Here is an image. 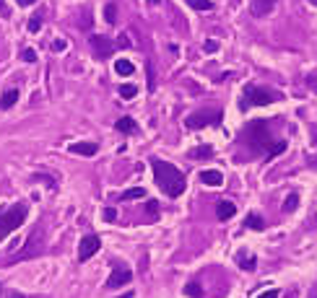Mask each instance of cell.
<instances>
[{
    "label": "cell",
    "mask_w": 317,
    "mask_h": 298,
    "mask_svg": "<svg viewBox=\"0 0 317 298\" xmlns=\"http://www.w3.org/2000/svg\"><path fill=\"white\" fill-rule=\"evenodd\" d=\"M151 169H154L156 184L161 187V192L166 197H179V194L187 189V179L174 164L161 161V158H151Z\"/></svg>",
    "instance_id": "obj_1"
},
{
    "label": "cell",
    "mask_w": 317,
    "mask_h": 298,
    "mask_svg": "<svg viewBox=\"0 0 317 298\" xmlns=\"http://www.w3.org/2000/svg\"><path fill=\"white\" fill-rule=\"evenodd\" d=\"M26 215H29V205L26 202H16V205H10L8 210L0 213V241H3L8 234H13L16 228L24 226Z\"/></svg>",
    "instance_id": "obj_2"
},
{
    "label": "cell",
    "mask_w": 317,
    "mask_h": 298,
    "mask_svg": "<svg viewBox=\"0 0 317 298\" xmlns=\"http://www.w3.org/2000/svg\"><path fill=\"white\" fill-rule=\"evenodd\" d=\"M278 101V94L273 91H265V88H257L255 83H247L244 86V94H242V101L239 107L242 109H250V107H265V104H273Z\"/></svg>",
    "instance_id": "obj_3"
},
{
    "label": "cell",
    "mask_w": 317,
    "mask_h": 298,
    "mask_svg": "<svg viewBox=\"0 0 317 298\" xmlns=\"http://www.w3.org/2000/svg\"><path fill=\"white\" fill-rule=\"evenodd\" d=\"M99 249H101V238L96 234H86L78 244V262H88Z\"/></svg>",
    "instance_id": "obj_4"
},
{
    "label": "cell",
    "mask_w": 317,
    "mask_h": 298,
    "mask_svg": "<svg viewBox=\"0 0 317 298\" xmlns=\"http://www.w3.org/2000/svg\"><path fill=\"white\" fill-rule=\"evenodd\" d=\"M221 122V112H195L187 117V127L190 130H200L208 124H219Z\"/></svg>",
    "instance_id": "obj_5"
},
{
    "label": "cell",
    "mask_w": 317,
    "mask_h": 298,
    "mask_svg": "<svg viewBox=\"0 0 317 298\" xmlns=\"http://www.w3.org/2000/svg\"><path fill=\"white\" fill-rule=\"evenodd\" d=\"M88 44H91L96 60H107V57L115 52V42H112L109 37H101V34H94V37L88 39Z\"/></svg>",
    "instance_id": "obj_6"
},
{
    "label": "cell",
    "mask_w": 317,
    "mask_h": 298,
    "mask_svg": "<svg viewBox=\"0 0 317 298\" xmlns=\"http://www.w3.org/2000/svg\"><path fill=\"white\" fill-rule=\"evenodd\" d=\"M130 280H133L130 267H125V265H115V270H112V275L107 278V285H104V288H120V285H128Z\"/></svg>",
    "instance_id": "obj_7"
},
{
    "label": "cell",
    "mask_w": 317,
    "mask_h": 298,
    "mask_svg": "<svg viewBox=\"0 0 317 298\" xmlns=\"http://www.w3.org/2000/svg\"><path fill=\"white\" fill-rule=\"evenodd\" d=\"M200 181H203V184H208V187H221L224 177H221V171H216V169H206V171H200Z\"/></svg>",
    "instance_id": "obj_8"
},
{
    "label": "cell",
    "mask_w": 317,
    "mask_h": 298,
    "mask_svg": "<svg viewBox=\"0 0 317 298\" xmlns=\"http://www.w3.org/2000/svg\"><path fill=\"white\" fill-rule=\"evenodd\" d=\"M71 153H76V156H96V151H99V145L96 143H88V140H83V143H73L71 148H68Z\"/></svg>",
    "instance_id": "obj_9"
},
{
    "label": "cell",
    "mask_w": 317,
    "mask_h": 298,
    "mask_svg": "<svg viewBox=\"0 0 317 298\" xmlns=\"http://www.w3.org/2000/svg\"><path fill=\"white\" fill-rule=\"evenodd\" d=\"M234 213H237V205H234V202H229V200H221V202H219L216 215L221 218V221H229V218H234Z\"/></svg>",
    "instance_id": "obj_10"
},
{
    "label": "cell",
    "mask_w": 317,
    "mask_h": 298,
    "mask_svg": "<svg viewBox=\"0 0 317 298\" xmlns=\"http://www.w3.org/2000/svg\"><path fill=\"white\" fill-rule=\"evenodd\" d=\"M276 3H278V0H255V3H252V13L255 16H265V13H270V10L276 8Z\"/></svg>",
    "instance_id": "obj_11"
},
{
    "label": "cell",
    "mask_w": 317,
    "mask_h": 298,
    "mask_svg": "<svg viewBox=\"0 0 317 298\" xmlns=\"http://www.w3.org/2000/svg\"><path fill=\"white\" fill-rule=\"evenodd\" d=\"M37 244H42V231L31 234V236H29V244H26V246H37ZM31 254H37V251H34V249H26V251H21V254H16L13 259L18 262V259H26V257H31Z\"/></svg>",
    "instance_id": "obj_12"
},
{
    "label": "cell",
    "mask_w": 317,
    "mask_h": 298,
    "mask_svg": "<svg viewBox=\"0 0 317 298\" xmlns=\"http://www.w3.org/2000/svg\"><path fill=\"white\" fill-rule=\"evenodd\" d=\"M237 262L247 270V272H252V270H257V259H255V254H247V251H239L237 254Z\"/></svg>",
    "instance_id": "obj_13"
},
{
    "label": "cell",
    "mask_w": 317,
    "mask_h": 298,
    "mask_svg": "<svg viewBox=\"0 0 317 298\" xmlns=\"http://www.w3.org/2000/svg\"><path fill=\"white\" fill-rule=\"evenodd\" d=\"M18 101V91L16 88H8L5 94H3V99H0V109H10Z\"/></svg>",
    "instance_id": "obj_14"
},
{
    "label": "cell",
    "mask_w": 317,
    "mask_h": 298,
    "mask_svg": "<svg viewBox=\"0 0 317 298\" xmlns=\"http://www.w3.org/2000/svg\"><path fill=\"white\" fill-rule=\"evenodd\" d=\"M115 127L120 130V132H125V135H130V132H135L138 130V124H135L130 117H120L117 122H115Z\"/></svg>",
    "instance_id": "obj_15"
},
{
    "label": "cell",
    "mask_w": 317,
    "mask_h": 298,
    "mask_svg": "<svg viewBox=\"0 0 317 298\" xmlns=\"http://www.w3.org/2000/svg\"><path fill=\"white\" fill-rule=\"evenodd\" d=\"M244 226H247V228H252V231H263V228H265V221H263L260 215L250 213V215H247V221H244Z\"/></svg>",
    "instance_id": "obj_16"
},
{
    "label": "cell",
    "mask_w": 317,
    "mask_h": 298,
    "mask_svg": "<svg viewBox=\"0 0 317 298\" xmlns=\"http://www.w3.org/2000/svg\"><path fill=\"white\" fill-rule=\"evenodd\" d=\"M115 70H117L120 75H133L135 67H133V62H130V60H117V62H115Z\"/></svg>",
    "instance_id": "obj_17"
},
{
    "label": "cell",
    "mask_w": 317,
    "mask_h": 298,
    "mask_svg": "<svg viewBox=\"0 0 317 298\" xmlns=\"http://www.w3.org/2000/svg\"><path fill=\"white\" fill-rule=\"evenodd\" d=\"M297 208H299V194L291 192L289 197H286V202H284V210H286V213H294Z\"/></svg>",
    "instance_id": "obj_18"
},
{
    "label": "cell",
    "mask_w": 317,
    "mask_h": 298,
    "mask_svg": "<svg viewBox=\"0 0 317 298\" xmlns=\"http://www.w3.org/2000/svg\"><path fill=\"white\" fill-rule=\"evenodd\" d=\"M143 194H146L143 187H133V189H125V192H122V200H141Z\"/></svg>",
    "instance_id": "obj_19"
},
{
    "label": "cell",
    "mask_w": 317,
    "mask_h": 298,
    "mask_svg": "<svg viewBox=\"0 0 317 298\" xmlns=\"http://www.w3.org/2000/svg\"><path fill=\"white\" fill-rule=\"evenodd\" d=\"M185 293H187L190 298H203V288H200L198 283H187V285H185Z\"/></svg>",
    "instance_id": "obj_20"
},
{
    "label": "cell",
    "mask_w": 317,
    "mask_h": 298,
    "mask_svg": "<svg viewBox=\"0 0 317 298\" xmlns=\"http://www.w3.org/2000/svg\"><path fill=\"white\" fill-rule=\"evenodd\" d=\"M185 3L195 10H211V0H185Z\"/></svg>",
    "instance_id": "obj_21"
},
{
    "label": "cell",
    "mask_w": 317,
    "mask_h": 298,
    "mask_svg": "<svg viewBox=\"0 0 317 298\" xmlns=\"http://www.w3.org/2000/svg\"><path fill=\"white\" fill-rule=\"evenodd\" d=\"M135 94H138V88H135V86H130V83L120 86V96H122V99H133Z\"/></svg>",
    "instance_id": "obj_22"
},
{
    "label": "cell",
    "mask_w": 317,
    "mask_h": 298,
    "mask_svg": "<svg viewBox=\"0 0 317 298\" xmlns=\"http://www.w3.org/2000/svg\"><path fill=\"white\" fill-rule=\"evenodd\" d=\"M104 18H107V24H115V5L112 3L104 8Z\"/></svg>",
    "instance_id": "obj_23"
},
{
    "label": "cell",
    "mask_w": 317,
    "mask_h": 298,
    "mask_svg": "<svg viewBox=\"0 0 317 298\" xmlns=\"http://www.w3.org/2000/svg\"><path fill=\"white\" fill-rule=\"evenodd\" d=\"M39 29H42V21H39V16H34V18L29 21V31H31V34H37Z\"/></svg>",
    "instance_id": "obj_24"
},
{
    "label": "cell",
    "mask_w": 317,
    "mask_h": 298,
    "mask_svg": "<svg viewBox=\"0 0 317 298\" xmlns=\"http://www.w3.org/2000/svg\"><path fill=\"white\" fill-rule=\"evenodd\" d=\"M192 156H195V158H200V156L208 158V156H211V148H208V145H206V148H195V151H192Z\"/></svg>",
    "instance_id": "obj_25"
},
{
    "label": "cell",
    "mask_w": 317,
    "mask_h": 298,
    "mask_svg": "<svg viewBox=\"0 0 317 298\" xmlns=\"http://www.w3.org/2000/svg\"><path fill=\"white\" fill-rule=\"evenodd\" d=\"M21 57H24V62H34V60H37V52H34V50H24Z\"/></svg>",
    "instance_id": "obj_26"
},
{
    "label": "cell",
    "mask_w": 317,
    "mask_h": 298,
    "mask_svg": "<svg viewBox=\"0 0 317 298\" xmlns=\"http://www.w3.org/2000/svg\"><path fill=\"white\" fill-rule=\"evenodd\" d=\"M115 218H117V210L115 208H107L104 210V221H115Z\"/></svg>",
    "instance_id": "obj_27"
},
{
    "label": "cell",
    "mask_w": 317,
    "mask_h": 298,
    "mask_svg": "<svg viewBox=\"0 0 317 298\" xmlns=\"http://www.w3.org/2000/svg\"><path fill=\"white\" fill-rule=\"evenodd\" d=\"M257 298H278V291H276V288H270V291H265V293H260Z\"/></svg>",
    "instance_id": "obj_28"
},
{
    "label": "cell",
    "mask_w": 317,
    "mask_h": 298,
    "mask_svg": "<svg viewBox=\"0 0 317 298\" xmlns=\"http://www.w3.org/2000/svg\"><path fill=\"white\" fill-rule=\"evenodd\" d=\"M63 50H65V42H63V39L52 42V52H63Z\"/></svg>",
    "instance_id": "obj_29"
},
{
    "label": "cell",
    "mask_w": 317,
    "mask_h": 298,
    "mask_svg": "<svg viewBox=\"0 0 317 298\" xmlns=\"http://www.w3.org/2000/svg\"><path fill=\"white\" fill-rule=\"evenodd\" d=\"M149 213H151V215H158V202H156V200L149 202Z\"/></svg>",
    "instance_id": "obj_30"
},
{
    "label": "cell",
    "mask_w": 317,
    "mask_h": 298,
    "mask_svg": "<svg viewBox=\"0 0 317 298\" xmlns=\"http://www.w3.org/2000/svg\"><path fill=\"white\" fill-rule=\"evenodd\" d=\"M16 3H18V5H34L37 0H16Z\"/></svg>",
    "instance_id": "obj_31"
},
{
    "label": "cell",
    "mask_w": 317,
    "mask_h": 298,
    "mask_svg": "<svg viewBox=\"0 0 317 298\" xmlns=\"http://www.w3.org/2000/svg\"><path fill=\"white\" fill-rule=\"evenodd\" d=\"M117 298H133V291H128V293H122V296H117Z\"/></svg>",
    "instance_id": "obj_32"
},
{
    "label": "cell",
    "mask_w": 317,
    "mask_h": 298,
    "mask_svg": "<svg viewBox=\"0 0 317 298\" xmlns=\"http://www.w3.org/2000/svg\"><path fill=\"white\" fill-rule=\"evenodd\" d=\"M146 3H149V5H156V3H158V0H146Z\"/></svg>",
    "instance_id": "obj_33"
},
{
    "label": "cell",
    "mask_w": 317,
    "mask_h": 298,
    "mask_svg": "<svg viewBox=\"0 0 317 298\" xmlns=\"http://www.w3.org/2000/svg\"><path fill=\"white\" fill-rule=\"evenodd\" d=\"M13 298H24V296H21V293H13Z\"/></svg>",
    "instance_id": "obj_34"
},
{
    "label": "cell",
    "mask_w": 317,
    "mask_h": 298,
    "mask_svg": "<svg viewBox=\"0 0 317 298\" xmlns=\"http://www.w3.org/2000/svg\"><path fill=\"white\" fill-rule=\"evenodd\" d=\"M0 296H3V291H0Z\"/></svg>",
    "instance_id": "obj_35"
},
{
    "label": "cell",
    "mask_w": 317,
    "mask_h": 298,
    "mask_svg": "<svg viewBox=\"0 0 317 298\" xmlns=\"http://www.w3.org/2000/svg\"><path fill=\"white\" fill-rule=\"evenodd\" d=\"M312 298H317V296H312Z\"/></svg>",
    "instance_id": "obj_36"
},
{
    "label": "cell",
    "mask_w": 317,
    "mask_h": 298,
    "mask_svg": "<svg viewBox=\"0 0 317 298\" xmlns=\"http://www.w3.org/2000/svg\"><path fill=\"white\" fill-rule=\"evenodd\" d=\"M315 3H317V0H315Z\"/></svg>",
    "instance_id": "obj_37"
}]
</instances>
